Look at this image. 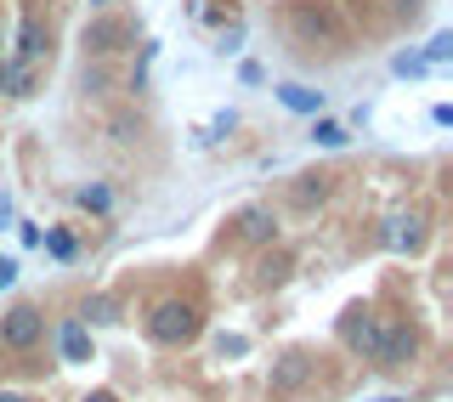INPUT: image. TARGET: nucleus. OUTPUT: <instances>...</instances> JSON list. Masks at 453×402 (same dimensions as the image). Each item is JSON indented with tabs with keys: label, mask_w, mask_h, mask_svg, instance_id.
<instances>
[{
	"label": "nucleus",
	"mask_w": 453,
	"mask_h": 402,
	"mask_svg": "<svg viewBox=\"0 0 453 402\" xmlns=\"http://www.w3.org/2000/svg\"><path fill=\"white\" fill-rule=\"evenodd\" d=\"M6 215H12V198H6V193H0V221H6Z\"/></svg>",
	"instance_id": "nucleus-18"
},
{
	"label": "nucleus",
	"mask_w": 453,
	"mask_h": 402,
	"mask_svg": "<svg viewBox=\"0 0 453 402\" xmlns=\"http://www.w3.org/2000/svg\"><path fill=\"white\" fill-rule=\"evenodd\" d=\"M340 335H346V346H357L374 363H408L414 357V335L403 323H386V318H346Z\"/></svg>",
	"instance_id": "nucleus-1"
},
{
	"label": "nucleus",
	"mask_w": 453,
	"mask_h": 402,
	"mask_svg": "<svg viewBox=\"0 0 453 402\" xmlns=\"http://www.w3.org/2000/svg\"><path fill=\"white\" fill-rule=\"evenodd\" d=\"M0 402H28V397H18V391H0Z\"/></svg>",
	"instance_id": "nucleus-19"
},
{
	"label": "nucleus",
	"mask_w": 453,
	"mask_h": 402,
	"mask_svg": "<svg viewBox=\"0 0 453 402\" xmlns=\"http://www.w3.org/2000/svg\"><path fill=\"white\" fill-rule=\"evenodd\" d=\"M12 283H18V261H12V255H0V290H12Z\"/></svg>",
	"instance_id": "nucleus-15"
},
{
	"label": "nucleus",
	"mask_w": 453,
	"mask_h": 402,
	"mask_svg": "<svg viewBox=\"0 0 453 402\" xmlns=\"http://www.w3.org/2000/svg\"><path fill=\"white\" fill-rule=\"evenodd\" d=\"M386 244H391V250H419V244H425V215L419 210H396L386 221Z\"/></svg>",
	"instance_id": "nucleus-4"
},
{
	"label": "nucleus",
	"mask_w": 453,
	"mask_h": 402,
	"mask_svg": "<svg viewBox=\"0 0 453 402\" xmlns=\"http://www.w3.org/2000/svg\"><path fill=\"white\" fill-rule=\"evenodd\" d=\"M51 255H57V261H68V255H74V238H68V233H51Z\"/></svg>",
	"instance_id": "nucleus-13"
},
{
	"label": "nucleus",
	"mask_w": 453,
	"mask_h": 402,
	"mask_svg": "<svg viewBox=\"0 0 453 402\" xmlns=\"http://www.w3.org/2000/svg\"><path fill=\"white\" fill-rule=\"evenodd\" d=\"M0 91H6V97H28V91H35V68L18 63V57L0 63Z\"/></svg>",
	"instance_id": "nucleus-6"
},
{
	"label": "nucleus",
	"mask_w": 453,
	"mask_h": 402,
	"mask_svg": "<svg viewBox=\"0 0 453 402\" xmlns=\"http://www.w3.org/2000/svg\"><path fill=\"white\" fill-rule=\"evenodd\" d=\"M57 346H63V357H68V363H85V357H91V335H85V323H80V318H74V323H63Z\"/></svg>",
	"instance_id": "nucleus-7"
},
{
	"label": "nucleus",
	"mask_w": 453,
	"mask_h": 402,
	"mask_svg": "<svg viewBox=\"0 0 453 402\" xmlns=\"http://www.w3.org/2000/svg\"><path fill=\"white\" fill-rule=\"evenodd\" d=\"M278 233V227H273V215H266V210H244V238H255V244H266V238H273Z\"/></svg>",
	"instance_id": "nucleus-10"
},
{
	"label": "nucleus",
	"mask_w": 453,
	"mask_h": 402,
	"mask_svg": "<svg viewBox=\"0 0 453 402\" xmlns=\"http://www.w3.org/2000/svg\"><path fill=\"white\" fill-rule=\"evenodd\" d=\"M425 68H431V63H425V57H414V51L396 57V74H425Z\"/></svg>",
	"instance_id": "nucleus-12"
},
{
	"label": "nucleus",
	"mask_w": 453,
	"mask_h": 402,
	"mask_svg": "<svg viewBox=\"0 0 453 402\" xmlns=\"http://www.w3.org/2000/svg\"><path fill=\"white\" fill-rule=\"evenodd\" d=\"M85 318H96V323H108V318H113V300H91V306H85Z\"/></svg>",
	"instance_id": "nucleus-16"
},
{
	"label": "nucleus",
	"mask_w": 453,
	"mask_h": 402,
	"mask_svg": "<svg viewBox=\"0 0 453 402\" xmlns=\"http://www.w3.org/2000/svg\"><path fill=\"white\" fill-rule=\"evenodd\" d=\"M311 142H318V148H346V125H334V120H318V125H311Z\"/></svg>",
	"instance_id": "nucleus-9"
},
{
	"label": "nucleus",
	"mask_w": 453,
	"mask_h": 402,
	"mask_svg": "<svg viewBox=\"0 0 453 402\" xmlns=\"http://www.w3.org/2000/svg\"><path fill=\"white\" fill-rule=\"evenodd\" d=\"M85 402H119V397H108V391H91V397H85Z\"/></svg>",
	"instance_id": "nucleus-17"
},
{
	"label": "nucleus",
	"mask_w": 453,
	"mask_h": 402,
	"mask_svg": "<svg viewBox=\"0 0 453 402\" xmlns=\"http://www.w3.org/2000/svg\"><path fill=\"white\" fill-rule=\"evenodd\" d=\"M374 402H396V397H374Z\"/></svg>",
	"instance_id": "nucleus-20"
},
{
	"label": "nucleus",
	"mask_w": 453,
	"mask_h": 402,
	"mask_svg": "<svg viewBox=\"0 0 453 402\" xmlns=\"http://www.w3.org/2000/svg\"><path fill=\"white\" fill-rule=\"evenodd\" d=\"M448 57H453V35H436L431 51H425V63H448Z\"/></svg>",
	"instance_id": "nucleus-11"
},
{
	"label": "nucleus",
	"mask_w": 453,
	"mask_h": 402,
	"mask_svg": "<svg viewBox=\"0 0 453 402\" xmlns=\"http://www.w3.org/2000/svg\"><path fill=\"white\" fill-rule=\"evenodd\" d=\"M283 108H295V113H318L323 108V91H311V85H283Z\"/></svg>",
	"instance_id": "nucleus-8"
},
{
	"label": "nucleus",
	"mask_w": 453,
	"mask_h": 402,
	"mask_svg": "<svg viewBox=\"0 0 453 402\" xmlns=\"http://www.w3.org/2000/svg\"><path fill=\"white\" fill-rule=\"evenodd\" d=\"M40 329H46V323H40V312H35V306H12L6 318H0V346L28 352V346L40 340Z\"/></svg>",
	"instance_id": "nucleus-3"
},
{
	"label": "nucleus",
	"mask_w": 453,
	"mask_h": 402,
	"mask_svg": "<svg viewBox=\"0 0 453 402\" xmlns=\"http://www.w3.org/2000/svg\"><path fill=\"white\" fill-rule=\"evenodd\" d=\"M80 205H91V210H108V193H103V188H80Z\"/></svg>",
	"instance_id": "nucleus-14"
},
{
	"label": "nucleus",
	"mask_w": 453,
	"mask_h": 402,
	"mask_svg": "<svg viewBox=\"0 0 453 402\" xmlns=\"http://www.w3.org/2000/svg\"><path fill=\"white\" fill-rule=\"evenodd\" d=\"M40 57H46V35H40V23H35V18H23V23H18V63L35 68Z\"/></svg>",
	"instance_id": "nucleus-5"
},
{
	"label": "nucleus",
	"mask_w": 453,
	"mask_h": 402,
	"mask_svg": "<svg viewBox=\"0 0 453 402\" xmlns=\"http://www.w3.org/2000/svg\"><path fill=\"white\" fill-rule=\"evenodd\" d=\"M193 329H198V312L188 300H159L153 318H148V335L159 340V346H181V340H193Z\"/></svg>",
	"instance_id": "nucleus-2"
}]
</instances>
